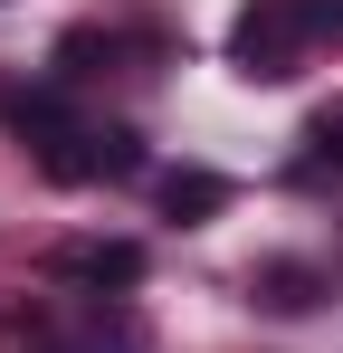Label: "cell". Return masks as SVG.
Returning a JSON list of instances; mask_svg holds the SVG:
<instances>
[{
	"instance_id": "2",
	"label": "cell",
	"mask_w": 343,
	"mask_h": 353,
	"mask_svg": "<svg viewBox=\"0 0 343 353\" xmlns=\"http://www.w3.org/2000/svg\"><path fill=\"white\" fill-rule=\"evenodd\" d=\"M305 58H315V10H305V0H248V10L229 19V67H238V77L286 86Z\"/></svg>"
},
{
	"instance_id": "3",
	"label": "cell",
	"mask_w": 343,
	"mask_h": 353,
	"mask_svg": "<svg viewBox=\"0 0 343 353\" xmlns=\"http://www.w3.org/2000/svg\"><path fill=\"white\" fill-rule=\"evenodd\" d=\"M143 239H57L48 248V277L57 287H76V296H124V287H143Z\"/></svg>"
},
{
	"instance_id": "1",
	"label": "cell",
	"mask_w": 343,
	"mask_h": 353,
	"mask_svg": "<svg viewBox=\"0 0 343 353\" xmlns=\"http://www.w3.org/2000/svg\"><path fill=\"white\" fill-rule=\"evenodd\" d=\"M0 353H143V315H124V296H86V305L29 296L0 315Z\"/></svg>"
},
{
	"instance_id": "6",
	"label": "cell",
	"mask_w": 343,
	"mask_h": 353,
	"mask_svg": "<svg viewBox=\"0 0 343 353\" xmlns=\"http://www.w3.org/2000/svg\"><path fill=\"white\" fill-rule=\"evenodd\" d=\"M315 172L343 181V105H324V115L305 124V181H315Z\"/></svg>"
},
{
	"instance_id": "4",
	"label": "cell",
	"mask_w": 343,
	"mask_h": 353,
	"mask_svg": "<svg viewBox=\"0 0 343 353\" xmlns=\"http://www.w3.org/2000/svg\"><path fill=\"white\" fill-rule=\"evenodd\" d=\"M248 296H258L267 315H315V305L334 296V277H324L315 258H258V268H248Z\"/></svg>"
},
{
	"instance_id": "5",
	"label": "cell",
	"mask_w": 343,
	"mask_h": 353,
	"mask_svg": "<svg viewBox=\"0 0 343 353\" xmlns=\"http://www.w3.org/2000/svg\"><path fill=\"white\" fill-rule=\"evenodd\" d=\"M153 201H163V220L200 230V220H220V210H229V181L210 172V163H181V172H163V181H153Z\"/></svg>"
}]
</instances>
